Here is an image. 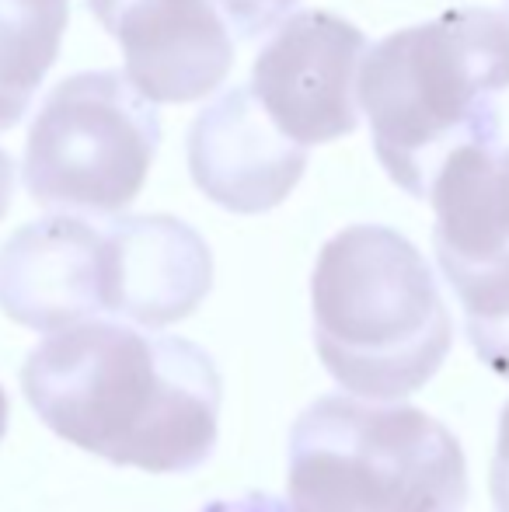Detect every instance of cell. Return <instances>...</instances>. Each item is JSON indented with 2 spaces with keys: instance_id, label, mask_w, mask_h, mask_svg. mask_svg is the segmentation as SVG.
<instances>
[{
  "instance_id": "obj_12",
  "label": "cell",
  "mask_w": 509,
  "mask_h": 512,
  "mask_svg": "<svg viewBox=\"0 0 509 512\" xmlns=\"http://www.w3.org/2000/svg\"><path fill=\"white\" fill-rule=\"evenodd\" d=\"M464 310V331L485 370L509 380V241L482 255L440 258Z\"/></svg>"
},
{
  "instance_id": "obj_18",
  "label": "cell",
  "mask_w": 509,
  "mask_h": 512,
  "mask_svg": "<svg viewBox=\"0 0 509 512\" xmlns=\"http://www.w3.org/2000/svg\"><path fill=\"white\" fill-rule=\"evenodd\" d=\"M4 432H7V394L0 387V439H4Z\"/></svg>"
},
{
  "instance_id": "obj_13",
  "label": "cell",
  "mask_w": 509,
  "mask_h": 512,
  "mask_svg": "<svg viewBox=\"0 0 509 512\" xmlns=\"http://www.w3.org/2000/svg\"><path fill=\"white\" fill-rule=\"evenodd\" d=\"M293 4L300 0H217L220 14L238 39H258V35L272 32L276 25H283Z\"/></svg>"
},
{
  "instance_id": "obj_14",
  "label": "cell",
  "mask_w": 509,
  "mask_h": 512,
  "mask_svg": "<svg viewBox=\"0 0 509 512\" xmlns=\"http://www.w3.org/2000/svg\"><path fill=\"white\" fill-rule=\"evenodd\" d=\"M489 488H492L496 512H509V401L503 408V418H499V443H496V460H492Z\"/></svg>"
},
{
  "instance_id": "obj_5",
  "label": "cell",
  "mask_w": 509,
  "mask_h": 512,
  "mask_svg": "<svg viewBox=\"0 0 509 512\" xmlns=\"http://www.w3.org/2000/svg\"><path fill=\"white\" fill-rule=\"evenodd\" d=\"M157 143V108L129 74L84 70L42 102L21 178L49 213L112 216L143 189Z\"/></svg>"
},
{
  "instance_id": "obj_16",
  "label": "cell",
  "mask_w": 509,
  "mask_h": 512,
  "mask_svg": "<svg viewBox=\"0 0 509 512\" xmlns=\"http://www.w3.org/2000/svg\"><path fill=\"white\" fill-rule=\"evenodd\" d=\"M11 196H14V161L7 150H0V216L11 209Z\"/></svg>"
},
{
  "instance_id": "obj_11",
  "label": "cell",
  "mask_w": 509,
  "mask_h": 512,
  "mask_svg": "<svg viewBox=\"0 0 509 512\" xmlns=\"http://www.w3.org/2000/svg\"><path fill=\"white\" fill-rule=\"evenodd\" d=\"M67 21L70 0H0V133L28 115L56 63Z\"/></svg>"
},
{
  "instance_id": "obj_15",
  "label": "cell",
  "mask_w": 509,
  "mask_h": 512,
  "mask_svg": "<svg viewBox=\"0 0 509 512\" xmlns=\"http://www.w3.org/2000/svg\"><path fill=\"white\" fill-rule=\"evenodd\" d=\"M199 512H290V502L276 499V495H265V492H248L241 499H220L210 502Z\"/></svg>"
},
{
  "instance_id": "obj_4",
  "label": "cell",
  "mask_w": 509,
  "mask_h": 512,
  "mask_svg": "<svg viewBox=\"0 0 509 512\" xmlns=\"http://www.w3.org/2000/svg\"><path fill=\"white\" fill-rule=\"evenodd\" d=\"M468 464L433 415L325 394L290 429V506L314 512H461Z\"/></svg>"
},
{
  "instance_id": "obj_9",
  "label": "cell",
  "mask_w": 509,
  "mask_h": 512,
  "mask_svg": "<svg viewBox=\"0 0 509 512\" xmlns=\"http://www.w3.org/2000/svg\"><path fill=\"white\" fill-rule=\"evenodd\" d=\"M189 171L196 189L241 216L269 213L297 189L307 147L272 122L258 95L231 88L203 108L189 129Z\"/></svg>"
},
{
  "instance_id": "obj_20",
  "label": "cell",
  "mask_w": 509,
  "mask_h": 512,
  "mask_svg": "<svg viewBox=\"0 0 509 512\" xmlns=\"http://www.w3.org/2000/svg\"><path fill=\"white\" fill-rule=\"evenodd\" d=\"M506 4H509V0H506Z\"/></svg>"
},
{
  "instance_id": "obj_8",
  "label": "cell",
  "mask_w": 509,
  "mask_h": 512,
  "mask_svg": "<svg viewBox=\"0 0 509 512\" xmlns=\"http://www.w3.org/2000/svg\"><path fill=\"white\" fill-rule=\"evenodd\" d=\"M123 46L126 74L150 102H196L234 67L231 25L217 0H88Z\"/></svg>"
},
{
  "instance_id": "obj_19",
  "label": "cell",
  "mask_w": 509,
  "mask_h": 512,
  "mask_svg": "<svg viewBox=\"0 0 509 512\" xmlns=\"http://www.w3.org/2000/svg\"><path fill=\"white\" fill-rule=\"evenodd\" d=\"M290 512H314V509H300V506H290Z\"/></svg>"
},
{
  "instance_id": "obj_2",
  "label": "cell",
  "mask_w": 509,
  "mask_h": 512,
  "mask_svg": "<svg viewBox=\"0 0 509 512\" xmlns=\"http://www.w3.org/2000/svg\"><path fill=\"white\" fill-rule=\"evenodd\" d=\"M509 88V14L454 7L367 49L360 108L387 178L429 199L464 147L499 143V95Z\"/></svg>"
},
{
  "instance_id": "obj_3",
  "label": "cell",
  "mask_w": 509,
  "mask_h": 512,
  "mask_svg": "<svg viewBox=\"0 0 509 512\" xmlns=\"http://www.w3.org/2000/svg\"><path fill=\"white\" fill-rule=\"evenodd\" d=\"M314 345L349 394L398 401L440 373L454 321L422 251L381 223H353L311 276Z\"/></svg>"
},
{
  "instance_id": "obj_10",
  "label": "cell",
  "mask_w": 509,
  "mask_h": 512,
  "mask_svg": "<svg viewBox=\"0 0 509 512\" xmlns=\"http://www.w3.org/2000/svg\"><path fill=\"white\" fill-rule=\"evenodd\" d=\"M109 241V317L143 328H164L206 300L213 255L196 227L168 213L112 216Z\"/></svg>"
},
{
  "instance_id": "obj_7",
  "label": "cell",
  "mask_w": 509,
  "mask_h": 512,
  "mask_svg": "<svg viewBox=\"0 0 509 512\" xmlns=\"http://www.w3.org/2000/svg\"><path fill=\"white\" fill-rule=\"evenodd\" d=\"M0 310L42 335L109 317L105 223L53 213L7 237L0 248Z\"/></svg>"
},
{
  "instance_id": "obj_17",
  "label": "cell",
  "mask_w": 509,
  "mask_h": 512,
  "mask_svg": "<svg viewBox=\"0 0 509 512\" xmlns=\"http://www.w3.org/2000/svg\"><path fill=\"white\" fill-rule=\"evenodd\" d=\"M503 199H506V213H509V150H503Z\"/></svg>"
},
{
  "instance_id": "obj_1",
  "label": "cell",
  "mask_w": 509,
  "mask_h": 512,
  "mask_svg": "<svg viewBox=\"0 0 509 512\" xmlns=\"http://www.w3.org/2000/svg\"><path fill=\"white\" fill-rule=\"evenodd\" d=\"M21 387L56 436L116 467L185 474L217 450V363L161 328L95 317L53 331L25 359Z\"/></svg>"
},
{
  "instance_id": "obj_6",
  "label": "cell",
  "mask_w": 509,
  "mask_h": 512,
  "mask_svg": "<svg viewBox=\"0 0 509 512\" xmlns=\"http://www.w3.org/2000/svg\"><path fill=\"white\" fill-rule=\"evenodd\" d=\"M367 35L332 11H297L276 25L252 67V91L286 136L304 147L360 126V67Z\"/></svg>"
}]
</instances>
